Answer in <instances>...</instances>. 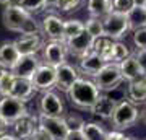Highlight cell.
Listing matches in <instances>:
<instances>
[{"label":"cell","instance_id":"1","mask_svg":"<svg viewBox=\"0 0 146 140\" xmlns=\"http://www.w3.org/2000/svg\"><path fill=\"white\" fill-rule=\"evenodd\" d=\"M2 21L8 31L20 33V34H31L41 31V25L34 20V16L18 5H5V10L2 13Z\"/></svg>","mask_w":146,"mask_h":140},{"label":"cell","instance_id":"2","mask_svg":"<svg viewBox=\"0 0 146 140\" xmlns=\"http://www.w3.org/2000/svg\"><path fill=\"white\" fill-rule=\"evenodd\" d=\"M68 99L70 103L76 109H83V111H91L94 106L96 99L99 98V88L96 86V83L89 78L80 75L78 80L73 83V86L68 90Z\"/></svg>","mask_w":146,"mask_h":140},{"label":"cell","instance_id":"3","mask_svg":"<svg viewBox=\"0 0 146 140\" xmlns=\"http://www.w3.org/2000/svg\"><path fill=\"white\" fill-rule=\"evenodd\" d=\"M138 117H140V113H138L136 104H133L128 99H122L117 104L110 122H112V127L114 129L123 132V130L130 129L131 125L138 121Z\"/></svg>","mask_w":146,"mask_h":140},{"label":"cell","instance_id":"4","mask_svg":"<svg viewBox=\"0 0 146 140\" xmlns=\"http://www.w3.org/2000/svg\"><path fill=\"white\" fill-rule=\"evenodd\" d=\"M122 72H120L119 64H106L99 72L93 77V82L102 93H109L112 90L119 88L122 83Z\"/></svg>","mask_w":146,"mask_h":140},{"label":"cell","instance_id":"5","mask_svg":"<svg viewBox=\"0 0 146 140\" xmlns=\"http://www.w3.org/2000/svg\"><path fill=\"white\" fill-rule=\"evenodd\" d=\"M102 25H104V33L106 38L119 41L125 36L127 31H130L128 28V20H127L125 13H119V11H110L102 18Z\"/></svg>","mask_w":146,"mask_h":140},{"label":"cell","instance_id":"6","mask_svg":"<svg viewBox=\"0 0 146 140\" xmlns=\"http://www.w3.org/2000/svg\"><path fill=\"white\" fill-rule=\"evenodd\" d=\"M0 114L3 116L10 124H13L15 121L21 119L23 116H28V106L25 101L7 94V96H0Z\"/></svg>","mask_w":146,"mask_h":140},{"label":"cell","instance_id":"7","mask_svg":"<svg viewBox=\"0 0 146 140\" xmlns=\"http://www.w3.org/2000/svg\"><path fill=\"white\" fill-rule=\"evenodd\" d=\"M37 124L50 135L52 140H65V137L70 132L65 116L63 117H55V116H46V114H37Z\"/></svg>","mask_w":146,"mask_h":140},{"label":"cell","instance_id":"8","mask_svg":"<svg viewBox=\"0 0 146 140\" xmlns=\"http://www.w3.org/2000/svg\"><path fill=\"white\" fill-rule=\"evenodd\" d=\"M55 78H57V68L42 62L31 77V83L36 91L44 93V91L55 88Z\"/></svg>","mask_w":146,"mask_h":140},{"label":"cell","instance_id":"9","mask_svg":"<svg viewBox=\"0 0 146 140\" xmlns=\"http://www.w3.org/2000/svg\"><path fill=\"white\" fill-rule=\"evenodd\" d=\"M39 113L46 116L63 117L65 116V103L60 98V94L55 93L54 90L44 91L39 98Z\"/></svg>","mask_w":146,"mask_h":140},{"label":"cell","instance_id":"10","mask_svg":"<svg viewBox=\"0 0 146 140\" xmlns=\"http://www.w3.org/2000/svg\"><path fill=\"white\" fill-rule=\"evenodd\" d=\"M94 41L96 38H93L86 29L83 33H80L76 36L70 38V39H65V46H67V52L72 54L75 57H84L86 54L93 52V47H94Z\"/></svg>","mask_w":146,"mask_h":140},{"label":"cell","instance_id":"11","mask_svg":"<svg viewBox=\"0 0 146 140\" xmlns=\"http://www.w3.org/2000/svg\"><path fill=\"white\" fill-rule=\"evenodd\" d=\"M67 46L65 41H49L42 46V62L57 68L67 60Z\"/></svg>","mask_w":146,"mask_h":140},{"label":"cell","instance_id":"12","mask_svg":"<svg viewBox=\"0 0 146 140\" xmlns=\"http://www.w3.org/2000/svg\"><path fill=\"white\" fill-rule=\"evenodd\" d=\"M80 73L78 68L72 65V64H62L57 67V78H55V90L62 91V93H68V90L73 86V83L78 80Z\"/></svg>","mask_w":146,"mask_h":140},{"label":"cell","instance_id":"13","mask_svg":"<svg viewBox=\"0 0 146 140\" xmlns=\"http://www.w3.org/2000/svg\"><path fill=\"white\" fill-rule=\"evenodd\" d=\"M117 104H119V101L115 98H112L109 93H101L99 98L96 99L94 106L91 108V113L96 117H101V119H104V121H110L115 108H117Z\"/></svg>","mask_w":146,"mask_h":140},{"label":"cell","instance_id":"14","mask_svg":"<svg viewBox=\"0 0 146 140\" xmlns=\"http://www.w3.org/2000/svg\"><path fill=\"white\" fill-rule=\"evenodd\" d=\"M15 44L18 47V52L21 56H34L42 49V39L39 33H31V34H20L18 39H15Z\"/></svg>","mask_w":146,"mask_h":140},{"label":"cell","instance_id":"15","mask_svg":"<svg viewBox=\"0 0 146 140\" xmlns=\"http://www.w3.org/2000/svg\"><path fill=\"white\" fill-rule=\"evenodd\" d=\"M36 125H37V116H33L29 113L28 116H23L21 119L15 121L10 125V132L20 140H29Z\"/></svg>","mask_w":146,"mask_h":140},{"label":"cell","instance_id":"16","mask_svg":"<svg viewBox=\"0 0 146 140\" xmlns=\"http://www.w3.org/2000/svg\"><path fill=\"white\" fill-rule=\"evenodd\" d=\"M42 64V60H39L36 54L34 56H21L20 60L16 62V65L11 68V72L15 77H20V78H29L34 75V72L37 70V67Z\"/></svg>","mask_w":146,"mask_h":140},{"label":"cell","instance_id":"17","mask_svg":"<svg viewBox=\"0 0 146 140\" xmlns=\"http://www.w3.org/2000/svg\"><path fill=\"white\" fill-rule=\"evenodd\" d=\"M41 31L50 41H65L63 39V20L55 15L44 16L41 25Z\"/></svg>","mask_w":146,"mask_h":140},{"label":"cell","instance_id":"18","mask_svg":"<svg viewBox=\"0 0 146 140\" xmlns=\"http://www.w3.org/2000/svg\"><path fill=\"white\" fill-rule=\"evenodd\" d=\"M104 65H106V60L101 57L98 52L93 51V52H89V54H86L84 57L80 59L78 68L83 77H94Z\"/></svg>","mask_w":146,"mask_h":140},{"label":"cell","instance_id":"19","mask_svg":"<svg viewBox=\"0 0 146 140\" xmlns=\"http://www.w3.org/2000/svg\"><path fill=\"white\" fill-rule=\"evenodd\" d=\"M20 57L21 54L18 52L15 41H5L0 44V65L3 68L11 70L16 65V62L20 60Z\"/></svg>","mask_w":146,"mask_h":140},{"label":"cell","instance_id":"20","mask_svg":"<svg viewBox=\"0 0 146 140\" xmlns=\"http://www.w3.org/2000/svg\"><path fill=\"white\" fill-rule=\"evenodd\" d=\"M119 67H120V72H122V78L127 80V82H133V80L143 78L146 75L135 56H128L125 60H122L119 64Z\"/></svg>","mask_w":146,"mask_h":140},{"label":"cell","instance_id":"21","mask_svg":"<svg viewBox=\"0 0 146 140\" xmlns=\"http://www.w3.org/2000/svg\"><path fill=\"white\" fill-rule=\"evenodd\" d=\"M11 96L25 101V103H29L34 94H36V90L33 86V83L29 78H20L16 77L15 78V83H13V88H11Z\"/></svg>","mask_w":146,"mask_h":140},{"label":"cell","instance_id":"22","mask_svg":"<svg viewBox=\"0 0 146 140\" xmlns=\"http://www.w3.org/2000/svg\"><path fill=\"white\" fill-rule=\"evenodd\" d=\"M127 98L133 104H141L146 101V77L128 82L127 86Z\"/></svg>","mask_w":146,"mask_h":140},{"label":"cell","instance_id":"23","mask_svg":"<svg viewBox=\"0 0 146 140\" xmlns=\"http://www.w3.org/2000/svg\"><path fill=\"white\" fill-rule=\"evenodd\" d=\"M86 8L94 18H104L112 11V0H86Z\"/></svg>","mask_w":146,"mask_h":140},{"label":"cell","instance_id":"24","mask_svg":"<svg viewBox=\"0 0 146 140\" xmlns=\"http://www.w3.org/2000/svg\"><path fill=\"white\" fill-rule=\"evenodd\" d=\"M125 15H127V20H128V28H130L131 31L146 26V7L135 5L128 13H125Z\"/></svg>","mask_w":146,"mask_h":140},{"label":"cell","instance_id":"25","mask_svg":"<svg viewBox=\"0 0 146 140\" xmlns=\"http://www.w3.org/2000/svg\"><path fill=\"white\" fill-rule=\"evenodd\" d=\"M81 132L86 140H106V135H107V130L99 122H83Z\"/></svg>","mask_w":146,"mask_h":140},{"label":"cell","instance_id":"26","mask_svg":"<svg viewBox=\"0 0 146 140\" xmlns=\"http://www.w3.org/2000/svg\"><path fill=\"white\" fill-rule=\"evenodd\" d=\"M10 5H18L23 10L34 15V13H39L46 8V0H11Z\"/></svg>","mask_w":146,"mask_h":140},{"label":"cell","instance_id":"27","mask_svg":"<svg viewBox=\"0 0 146 140\" xmlns=\"http://www.w3.org/2000/svg\"><path fill=\"white\" fill-rule=\"evenodd\" d=\"M84 31V23L80 20H67L63 21V39H70V38L76 36L80 33Z\"/></svg>","mask_w":146,"mask_h":140},{"label":"cell","instance_id":"28","mask_svg":"<svg viewBox=\"0 0 146 140\" xmlns=\"http://www.w3.org/2000/svg\"><path fill=\"white\" fill-rule=\"evenodd\" d=\"M84 29H86L93 38H96V39L106 36L104 25H102V18H94V16H91V18L84 23Z\"/></svg>","mask_w":146,"mask_h":140},{"label":"cell","instance_id":"29","mask_svg":"<svg viewBox=\"0 0 146 140\" xmlns=\"http://www.w3.org/2000/svg\"><path fill=\"white\" fill-rule=\"evenodd\" d=\"M15 75L11 70H7L3 68V72L0 75V96H7V94L11 93V88H13V83H15Z\"/></svg>","mask_w":146,"mask_h":140},{"label":"cell","instance_id":"30","mask_svg":"<svg viewBox=\"0 0 146 140\" xmlns=\"http://www.w3.org/2000/svg\"><path fill=\"white\" fill-rule=\"evenodd\" d=\"M130 56V51L125 44H122L120 41H114V57H112V64H120L122 60H125Z\"/></svg>","mask_w":146,"mask_h":140},{"label":"cell","instance_id":"31","mask_svg":"<svg viewBox=\"0 0 146 140\" xmlns=\"http://www.w3.org/2000/svg\"><path fill=\"white\" fill-rule=\"evenodd\" d=\"M135 7L133 0H112V10L119 13H128Z\"/></svg>","mask_w":146,"mask_h":140},{"label":"cell","instance_id":"32","mask_svg":"<svg viewBox=\"0 0 146 140\" xmlns=\"http://www.w3.org/2000/svg\"><path fill=\"white\" fill-rule=\"evenodd\" d=\"M133 44L138 49H146V26L133 31Z\"/></svg>","mask_w":146,"mask_h":140},{"label":"cell","instance_id":"33","mask_svg":"<svg viewBox=\"0 0 146 140\" xmlns=\"http://www.w3.org/2000/svg\"><path fill=\"white\" fill-rule=\"evenodd\" d=\"M81 2L83 0H60L58 2V5H57V8L60 11H73V10H76L80 5H81Z\"/></svg>","mask_w":146,"mask_h":140},{"label":"cell","instance_id":"34","mask_svg":"<svg viewBox=\"0 0 146 140\" xmlns=\"http://www.w3.org/2000/svg\"><path fill=\"white\" fill-rule=\"evenodd\" d=\"M29 140H52V139H50V135L47 134V132L42 129L41 125L37 124L36 127H34V130H33V134H31V137H29Z\"/></svg>","mask_w":146,"mask_h":140},{"label":"cell","instance_id":"35","mask_svg":"<svg viewBox=\"0 0 146 140\" xmlns=\"http://www.w3.org/2000/svg\"><path fill=\"white\" fill-rule=\"evenodd\" d=\"M65 140H86V139H84L81 129H70V132L65 137Z\"/></svg>","mask_w":146,"mask_h":140},{"label":"cell","instance_id":"36","mask_svg":"<svg viewBox=\"0 0 146 140\" xmlns=\"http://www.w3.org/2000/svg\"><path fill=\"white\" fill-rule=\"evenodd\" d=\"M106 140H125V134L122 132V130H109L107 135H106Z\"/></svg>","mask_w":146,"mask_h":140},{"label":"cell","instance_id":"37","mask_svg":"<svg viewBox=\"0 0 146 140\" xmlns=\"http://www.w3.org/2000/svg\"><path fill=\"white\" fill-rule=\"evenodd\" d=\"M135 57H136V60H138V64L141 65L143 72L146 73V49H138Z\"/></svg>","mask_w":146,"mask_h":140},{"label":"cell","instance_id":"38","mask_svg":"<svg viewBox=\"0 0 146 140\" xmlns=\"http://www.w3.org/2000/svg\"><path fill=\"white\" fill-rule=\"evenodd\" d=\"M10 125H11L10 122H8L3 116L0 114V135L5 134V132H8V130H10Z\"/></svg>","mask_w":146,"mask_h":140},{"label":"cell","instance_id":"39","mask_svg":"<svg viewBox=\"0 0 146 140\" xmlns=\"http://www.w3.org/2000/svg\"><path fill=\"white\" fill-rule=\"evenodd\" d=\"M0 140H20V139H16L15 135H13L10 130H8V132H5V134L0 135Z\"/></svg>","mask_w":146,"mask_h":140},{"label":"cell","instance_id":"40","mask_svg":"<svg viewBox=\"0 0 146 140\" xmlns=\"http://www.w3.org/2000/svg\"><path fill=\"white\" fill-rule=\"evenodd\" d=\"M60 0H46V7H57Z\"/></svg>","mask_w":146,"mask_h":140},{"label":"cell","instance_id":"41","mask_svg":"<svg viewBox=\"0 0 146 140\" xmlns=\"http://www.w3.org/2000/svg\"><path fill=\"white\" fill-rule=\"evenodd\" d=\"M135 2V5L138 7H146V0H133Z\"/></svg>","mask_w":146,"mask_h":140},{"label":"cell","instance_id":"42","mask_svg":"<svg viewBox=\"0 0 146 140\" xmlns=\"http://www.w3.org/2000/svg\"><path fill=\"white\" fill-rule=\"evenodd\" d=\"M11 0H0V5H10Z\"/></svg>","mask_w":146,"mask_h":140},{"label":"cell","instance_id":"43","mask_svg":"<svg viewBox=\"0 0 146 140\" xmlns=\"http://www.w3.org/2000/svg\"><path fill=\"white\" fill-rule=\"evenodd\" d=\"M125 140H140V139H136V137H133V135H130V137H125Z\"/></svg>","mask_w":146,"mask_h":140},{"label":"cell","instance_id":"44","mask_svg":"<svg viewBox=\"0 0 146 140\" xmlns=\"http://www.w3.org/2000/svg\"><path fill=\"white\" fill-rule=\"evenodd\" d=\"M143 121H145V124H146V109H145V113H143Z\"/></svg>","mask_w":146,"mask_h":140},{"label":"cell","instance_id":"45","mask_svg":"<svg viewBox=\"0 0 146 140\" xmlns=\"http://www.w3.org/2000/svg\"><path fill=\"white\" fill-rule=\"evenodd\" d=\"M2 72H3V67H2V65H0V75H2Z\"/></svg>","mask_w":146,"mask_h":140},{"label":"cell","instance_id":"46","mask_svg":"<svg viewBox=\"0 0 146 140\" xmlns=\"http://www.w3.org/2000/svg\"><path fill=\"white\" fill-rule=\"evenodd\" d=\"M84 2H86V0H84Z\"/></svg>","mask_w":146,"mask_h":140},{"label":"cell","instance_id":"47","mask_svg":"<svg viewBox=\"0 0 146 140\" xmlns=\"http://www.w3.org/2000/svg\"><path fill=\"white\" fill-rule=\"evenodd\" d=\"M145 77H146V75H145Z\"/></svg>","mask_w":146,"mask_h":140}]
</instances>
